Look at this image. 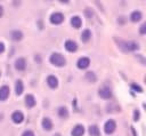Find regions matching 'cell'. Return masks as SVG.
Segmentation results:
<instances>
[{
    "instance_id": "cell-1",
    "label": "cell",
    "mask_w": 146,
    "mask_h": 136,
    "mask_svg": "<svg viewBox=\"0 0 146 136\" xmlns=\"http://www.w3.org/2000/svg\"><path fill=\"white\" fill-rule=\"evenodd\" d=\"M119 46L123 51H135L139 49V45L135 41H119Z\"/></svg>"
},
{
    "instance_id": "cell-2",
    "label": "cell",
    "mask_w": 146,
    "mask_h": 136,
    "mask_svg": "<svg viewBox=\"0 0 146 136\" xmlns=\"http://www.w3.org/2000/svg\"><path fill=\"white\" fill-rule=\"evenodd\" d=\"M50 63L55 66H64L66 64L65 57L59 53H52L50 55Z\"/></svg>"
},
{
    "instance_id": "cell-3",
    "label": "cell",
    "mask_w": 146,
    "mask_h": 136,
    "mask_svg": "<svg viewBox=\"0 0 146 136\" xmlns=\"http://www.w3.org/2000/svg\"><path fill=\"white\" fill-rule=\"evenodd\" d=\"M98 95L104 99H110L112 97V90L108 86H103L98 89Z\"/></svg>"
},
{
    "instance_id": "cell-4",
    "label": "cell",
    "mask_w": 146,
    "mask_h": 136,
    "mask_svg": "<svg viewBox=\"0 0 146 136\" xmlns=\"http://www.w3.org/2000/svg\"><path fill=\"white\" fill-rule=\"evenodd\" d=\"M63 21H64V15H63L62 13H54V14H51V16H50V23H52V24H55V25L62 24Z\"/></svg>"
},
{
    "instance_id": "cell-5",
    "label": "cell",
    "mask_w": 146,
    "mask_h": 136,
    "mask_svg": "<svg viewBox=\"0 0 146 136\" xmlns=\"http://www.w3.org/2000/svg\"><path fill=\"white\" fill-rule=\"evenodd\" d=\"M115 128H116V123H115V121L112 120V119L107 120L106 123H105V126H104V130H105V133L108 134V135H110V134H113L114 130H115Z\"/></svg>"
},
{
    "instance_id": "cell-6",
    "label": "cell",
    "mask_w": 146,
    "mask_h": 136,
    "mask_svg": "<svg viewBox=\"0 0 146 136\" xmlns=\"http://www.w3.org/2000/svg\"><path fill=\"white\" fill-rule=\"evenodd\" d=\"M89 64H90V59H89V57H81V58H79V61H78V63H76V65H78V67L79 69H81V70H83V69H87L88 66H89Z\"/></svg>"
},
{
    "instance_id": "cell-7",
    "label": "cell",
    "mask_w": 146,
    "mask_h": 136,
    "mask_svg": "<svg viewBox=\"0 0 146 136\" xmlns=\"http://www.w3.org/2000/svg\"><path fill=\"white\" fill-rule=\"evenodd\" d=\"M9 94H10V90L8 86L5 85L0 87V101H6L9 97Z\"/></svg>"
},
{
    "instance_id": "cell-8",
    "label": "cell",
    "mask_w": 146,
    "mask_h": 136,
    "mask_svg": "<svg viewBox=\"0 0 146 136\" xmlns=\"http://www.w3.org/2000/svg\"><path fill=\"white\" fill-rule=\"evenodd\" d=\"M65 49H66L67 51H70V53H74V51H76V49H78V45H76V42L73 41V40H67V41L65 42Z\"/></svg>"
},
{
    "instance_id": "cell-9",
    "label": "cell",
    "mask_w": 146,
    "mask_h": 136,
    "mask_svg": "<svg viewBox=\"0 0 146 136\" xmlns=\"http://www.w3.org/2000/svg\"><path fill=\"white\" fill-rule=\"evenodd\" d=\"M15 67L18 70V71H24L25 67H26V61L24 57H19L16 59L15 62Z\"/></svg>"
},
{
    "instance_id": "cell-10",
    "label": "cell",
    "mask_w": 146,
    "mask_h": 136,
    "mask_svg": "<svg viewBox=\"0 0 146 136\" xmlns=\"http://www.w3.org/2000/svg\"><path fill=\"white\" fill-rule=\"evenodd\" d=\"M47 83H48V86H49L50 88H52V89L57 88V86H58V79H57V77H55V75H52V74L48 75V78H47Z\"/></svg>"
},
{
    "instance_id": "cell-11",
    "label": "cell",
    "mask_w": 146,
    "mask_h": 136,
    "mask_svg": "<svg viewBox=\"0 0 146 136\" xmlns=\"http://www.w3.org/2000/svg\"><path fill=\"white\" fill-rule=\"evenodd\" d=\"M11 119H13V121H14L15 123H21V122H23V120H24V115H23V113H22L21 111H15V112L11 114Z\"/></svg>"
},
{
    "instance_id": "cell-12",
    "label": "cell",
    "mask_w": 146,
    "mask_h": 136,
    "mask_svg": "<svg viewBox=\"0 0 146 136\" xmlns=\"http://www.w3.org/2000/svg\"><path fill=\"white\" fill-rule=\"evenodd\" d=\"M72 136H83L84 134V127L81 125H76L73 129H72Z\"/></svg>"
},
{
    "instance_id": "cell-13",
    "label": "cell",
    "mask_w": 146,
    "mask_h": 136,
    "mask_svg": "<svg viewBox=\"0 0 146 136\" xmlns=\"http://www.w3.org/2000/svg\"><path fill=\"white\" fill-rule=\"evenodd\" d=\"M24 91V85H23V81L22 80H16L15 82V93L17 96L22 95Z\"/></svg>"
},
{
    "instance_id": "cell-14",
    "label": "cell",
    "mask_w": 146,
    "mask_h": 136,
    "mask_svg": "<svg viewBox=\"0 0 146 136\" xmlns=\"http://www.w3.org/2000/svg\"><path fill=\"white\" fill-rule=\"evenodd\" d=\"M25 104H26V106L30 107V109L35 105V98H34V96H33L32 94H27V95L25 96Z\"/></svg>"
},
{
    "instance_id": "cell-15",
    "label": "cell",
    "mask_w": 146,
    "mask_h": 136,
    "mask_svg": "<svg viewBox=\"0 0 146 136\" xmlns=\"http://www.w3.org/2000/svg\"><path fill=\"white\" fill-rule=\"evenodd\" d=\"M42 128L44 130H51L52 129V121L49 118H43L42 119Z\"/></svg>"
},
{
    "instance_id": "cell-16",
    "label": "cell",
    "mask_w": 146,
    "mask_h": 136,
    "mask_svg": "<svg viewBox=\"0 0 146 136\" xmlns=\"http://www.w3.org/2000/svg\"><path fill=\"white\" fill-rule=\"evenodd\" d=\"M141 17H143V15H141V13L138 11V10L132 11L131 15H130V19H131V22H135V23L139 22V21L141 19Z\"/></svg>"
},
{
    "instance_id": "cell-17",
    "label": "cell",
    "mask_w": 146,
    "mask_h": 136,
    "mask_svg": "<svg viewBox=\"0 0 146 136\" xmlns=\"http://www.w3.org/2000/svg\"><path fill=\"white\" fill-rule=\"evenodd\" d=\"M71 25L74 27V29H79L81 25H82V21L79 16H74L71 18Z\"/></svg>"
},
{
    "instance_id": "cell-18",
    "label": "cell",
    "mask_w": 146,
    "mask_h": 136,
    "mask_svg": "<svg viewBox=\"0 0 146 136\" xmlns=\"http://www.w3.org/2000/svg\"><path fill=\"white\" fill-rule=\"evenodd\" d=\"M90 38H91V32H90V30H88V29L83 30L82 33H81V40H82L83 42H88V41L90 40Z\"/></svg>"
},
{
    "instance_id": "cell-19",
    "label": "cell",
    "mask_w": 146,
    "mask_h": 136,
    "mask_svg": "<svg viewBox=\"0 0 146 136\" xmlns=\"http://www.w3.org/2000/svg\"><path fill=\"white\" fill-rule=\"evenodd\" d=\"M11 39L14 41H21L23 39V33L21 31H18V30H14L11 32Z\"/></svg>"
},
{
    "instance_id": "cell-20",
    "label": "cell",
    "mask_w": 146,
    "mask_h": 136,
    "mask_svg": "<svg viewBox=\"0 0 146 136\" xmlns=\"http://www.w3.org/2000/svg\"><path fill=\"white\" fill-rule=\"evenodd\" d=\"M89 134H90V136H100V131H99L98 127L95 125L89 127Z\"/></svg>"
},
{
    "instance_id": "cell-21",
    "label": "cell",
    "mask_w": 146,
    "mask_h": 136,
    "mask_svg": "<svg viewBox=\"0 0 146 136\" xmlns=\"http://www.w3.org/2000/svg\"><path fill=\"white\" fill-rule=\"evenodd\" d=\"M58 115H59V118H67V115H68L67 107L60 106V107L58 109Z\"/></svg>"
},
{
    "instance_id": "cell-22",
    "label": "cell",
    "mask_w": 146,
    "mask_h": 136,
    "mask_svg": "<svg viewBox=\"0 0 146 136\" xmlns=\"http://www.w3.org/2000/svg\"><path fill=\"white\" fill-rule=\"evenodd\" d=\"M86 79L89 81V82H95L97 80V77L94 72H87L86 73Z\"/></svg>"
},
{
    "instance_id": "cell-23",
    "label": "cell",
    "mask_w": 146,
    "mask_h": 136,
    "mask_svg": "<svg viewBox=\"0 0 146 136\" xmlns=\"http://www.w3.org/2000/svg\"><path fill=\"white\" fill-rule=\"evenodd\" d=\"M84 15H86V17L90 18V17L94 16V11H92L90 8H86V9H84Z\"/></svg>"
},
{
    "instance_id": "cell-24",
    "label": "cell",
    "mask_w": 146,
    "mask_h": 136,
    "mask_svg": "<svg viewBox=\"0 0 146 136\" xmlns=\"http://www.w3.org/2000/svg\"><path fill=\"white\" fill-rule=\"evenodd\" d=\"M131 88H132L133 90L138 91V93H141V91H143V89L140 88V86H139V85H136V83H132V85H131Z\"/></svg>"
},
{
    "instance_id": "cell-25",
    "label": "cell",
    "mask_w": 146,
    "mask_h": 136,
    "mask_svg": "<svg viewBox=\"0 0 146 136\" xmlns=\"http://www.w3.org/2000/svg\"><path fill=\"white\" fill-rule=\"evenodd\" d=\"M22 136H34V133H33L32 130H26V131L23 133Z\"/></svg>"
},
{
    "instance_id": "cell-26",
    "label": "cell",
    "mask_w": 146,
    "mask_h": 136,
    "mask_svg": "<svg viewBox=\"0 0 146 136\" xmlns=\"http://www.w3.org/2000/svg\"><path fill=\"white\" fill-rule=\"evenodd\" d=\"M133 120L135 121H137V120H139V111L138 110H135V112H133Z\"/></svg>"
},
{
    "instance_id": "cell-27",
    "label": "cell",
    "mask_w": 146,
    "mask_h": 136,
    "mask_svg": "<svg viewBox=\"0 0 146 136\" xmlns=\"http://www.w3.org/2000/svg\"><path fill=\"white\" fill-rule=\"evenodd\" d=\"M145 32H146V24H143L140 30H139V33L140 34H145Z\"/></svg>"
},
{
    "instance_id": "cell-28",
    "label": "cell",
    "mask_w": 146,
    "mask_h": 136,
    "mask_svg": "<svg viewBox=\"0 0 146 136\" xmlns=\"http://www.w3.org/2000/svg\"><path fill=\"white\" fill-rule=\"evenodd\" d=\"M3 50H5V45L2 42H0V54H2Z\"/></svg>"
},
{
    "instance_id": "cell-29",
    "label": "cell",
    "mask_w": 146,
    "mask_h": 136,
    "mask_svg": "<svg viewBox=\"0 0 146 136\" xmlns=\"http://www.w3.org/2000/svg\"><path fill=\"white\" fill-rule=\"evenodd\" d=\"M2 14H3V8H2V6H0V17L2 16Z\"/></svg>"
},
{
    "instance_id": "cell-30",
    "label": "cell",
    "mask_w": 146,
    "mask_h": 136,
    "mask_svg": "<svg viewBox=\"0 0 146 136\" xmlns=\"http://www.w3.org/2000/svg\"><path fill=\"white\" fill-rule=\"evenodd\" d=\"M59 1H60V2H64V3H67L70 0H59Z\"/></svg>"
},
{
    "instance_id": "cell-31",
    "label": "cell",
    "mask_w": 146,
    "mask_h": 136,
    "mask_svg": "<svg viewBox=\"0 0 146 136\" xmlns=\"http://www.w3.org/2000/svg\"><path fill=\"white\" fill-rule=\"evenodd\" d=\"M55 136H59V135H58V134H56V135H55Z\"/></svg>"
},
{
    "instance_id": "cell-32",
    "label": "cell",
    "mask_w": 146,
    "mask_h": 136,
    "mask_svg": "<svg viewBox=\"0 0 146 136\" xmlns=\"http://www.w3.org/2000/svg\"><path fill=\"white\" fill-rule=\"evenodd\" d=\"M0 74H1V73H0Z\"/></svg>"
}]
</instances>
